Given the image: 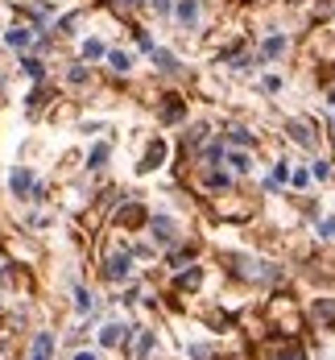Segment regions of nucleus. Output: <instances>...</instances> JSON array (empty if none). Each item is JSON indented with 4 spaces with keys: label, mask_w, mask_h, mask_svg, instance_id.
<instances>
[{
    "label": "nucleus",
    "mask_w": 335,
    "mask_h": 360,
    "mask_svg": "<svg viewBox=\"0 0 335 360\" xmlns=\"http://www.w3.org/2000/svg\"><path fill=\"white\" fill-rule=\"evenodd\" d=\"M29 186H34V179H29V170H17V174H13V191H17V195H25Z\"/></svg>",
    "instance_id": "nucleus-7"
},
{
    "label": "nucleus",
    "mask_w": 335,
    "mask_h": 360,
    "mask_svg": "<svg viewBox=\"0 0 335 360\" xmlns=\"http://www.w3.org/2000/svg\"><path fill=\"white\" fill-rule=\"evenodd\" d=\"M290 137H294L298 145H306V149H310V145H315V137H310V129H306V124H302V120H290Z\"/></svg>",
    "instance_id": "nucleus-6"
},
{
    "label": "nucleus",
    "mask_w": 335,
    "mask_h": 360,
    "mask_svg": "<svg viewBox=\"0 0 335 360\" xmlns=\"http://www.w3.org/2000/svg\"><path fill=\"white\" fill-rule=\"evenodd\" d=\"M104 274H108L112 282L129 278V257H124V252H116V257H108V269H104Z\"/></svg>",
    "instance_id": "nucleus-1"
},
{
    "label": "nucleus",
    "mask_w": 335,
    "mask_h": 360,
    "mask_svg": "<svg viewBox=\"0 0 335 360\" xmlns=\"http://www.w3.org/2000/svg\"><path fill=\"white\" fill-rule=\"evenodd\" d=\"M240 274H244V278H257V282H265V278H269V269H261L257 261H253V265H244Z\"/></svg>",
    "instance_id": "nucleus-10"
},
{
    "label": "nucleus",
    "mask_w": 335,
    "mask_h": 360,
    "mask_svg": "<svg viewBox=\"0 0 335 360\" xmlns=\"http://www.w3.org/2000/svg\"><path fill=\"white\" fill-rule=\"evenodd\" d=\"M74 298H79V311H91V294H87V290H79Z\"/></svg>",
    "instance_id": "nucleus-22"
},
{
    "label": "nucleus",
    "mask_w": 335,
    "mask_h": 360,
    "mask_svg": "<svg viewBox=\"0 0 335 360\" xmlns=\"http://www.w3.org/2000/svg\"><path fill=\"white\" fill-rule=\"evenodd\" d=\"M104 158H108V145H96V149H91V166H100Z\"/></svg>",
    "instance_id": "nucleus-17"
},
{
    "label": "nucleus",
    "mask_w": 335,
    "mask_h": 360,
    "mask_svg": "<svg viewBox=\"0 0 335 360\" xmlns=\"http://www.w3.org/2000/svg\"><path fill=\"white\" fill-rule=\"evenodd\" d=\"M232 166H236V170L244 174V170H249V158H244V153H232Z\"/></svg>",
    "instance_id": "nucleus-21"
},
{
    "label": "nucleus",
    "mask_w": 335,
    "mask_h": 360,
    "mask_svg": "<svg viewBox=\"0 0 335 360\" xmlns=\"http://www.w3.org/2000/svg\"><path fill=\"white\" fill-rule=\"evenodd\" d=\"M162 158H166V145L157 141V145H153V149H149V158H145V170H153V166H157Z\"/></svg>",
    "instance_id": "nucleus-8"
},
{
    "label": "nucleus",
    "mask_w": 335,
    "mask_h": 360,
    "mask_svg": "<svg viewBox=\"0 0 335 360\" xmlns=\"http://www.w3.org/2000/svg\"><path fill=\"white\" fill-rule=\"evenodd\" d=\"M149 4H153L157 13H166V8H170V0H149Z\"/></svg>",
    "instance_id": "nucleus-24"
},
{
    "label": "nucleus",
    "mask_w": 335,
    "mask_h": 360,
    "mask_svg": "<svg viewBox=\"0 0 335 360\" xmlns=\"http://www.w3.org/2000/svg\"><path fill=\"white\" fill-rule=\"evenodd\" d=\"M120 224H124V228H137V224H145V212H141L137 203H129V207L120 212Z\"/></svg>",
    "instance_id": "nucleus-5"
},
{
    "label": "nucleus",
    "mask_w": 335,
    "mask_h": 360,
    "mask_svg": "<svg viewBox=\"0 0 335 360\" xmlns=\"http://www.w3.org/2000/svg\"><path fill=\"white\" fill-rule=\"evenodd\" d=\"M50 352H54V335H50V331H41V335L34 340V356H29V360H50Z\"/></svg>",
    "instance_id": "nucleus-3"
},
{
    "label": "nucleus",
    "mask_w": 335,
    "mask_h": 360,
    "mask_svg": "<svg viewBox=\"0 0 335 360\" xmlns=\"http://www.w3.org/2000/svg\"><path fill=\"white\" fill-rule=\"evenodd\" d=\"M153 228H157V240H170V219H166V216L153 219Z\"/></svg>",
    "instance_id": "nucleus-13"
},
{
    "label": "nucleus",
    "mask_w": 335,
    "mask_h": 360,
    "mask_svg": "<svg viewBox=\"0 0 335 360\" xmlns=\"http://www.w3.org/2000/svg\"><path fill=\"white\" fill-rule=\"evenodd\" d=\"M153 58H157V63H162V67H166V71H174V58H170V54H166V50H153Z\"/></svg>",
    "instance_id": "nucleus-16"
},
{
    "label": "nucleus",
    "mask_w": 335,
    "mask_h": 360,
    "mask_svg": "<svg viewBox=\"0 0 335 360\" xmlns=\"http://www.w3.org/2000/svg\"><path fill=\"white\" fill-rule=\"evenodd\" d=\"M315 319L319 323H335V298H319L315 302Z\"/></svg>",
    "instance_id": "nucleus-4"
},
{
    "label": "nucleus",
    "mask_w": 335,
    "mask_h": 360,
    "mask_svg": "<svg viewBox=\"0 0 335 360\" xmlns=\"http://www.w3.org/2000/svg\"><path fill=\"white\" fill-rule=\"evenodd\" d=\"M178 17H183V21H195V17H199V8H195V0H183V4H178Z\"/></svg>",
    "instance_id": "nucleus-11"
},
{
    "label": "nucleus",
    "mask_w": 335,
    "mask_h": 360,
    "mask_svg": "<svg viewBox=\"0 0 335 360\" xmlns=\"http://www.w3.org/2000/svg\"><path fill=\"white\" fill-rule=\"evenodd\" d=\"M306 179H310V170H290V182L294 186H306Z\"/></svg>",
    "instance_id": "nucleus-19"
},
{
    "label": "nucleus",
    "mask_w": 335,
    "mask_h": 360,
    "mask_svg": "<svg viewBox=\"0 0 335 360\" xmlns=\"http://www.w3.org/2000/svg\"><path fill=\"white\" fill-rule=\"evenodd\" d=\"M74 360H96V356H91V352H79V356H74Z\"/></svg>",
    "instance_id": "nucleus-25"
},
{
    "label": "nucleus",
    "mask_w": 335,
    "mask_h": 360,
    "mask_svg": "<svg viewBox=\"0 0 335 360\" xmlns=\"http://www.w3.org/2000/svg\"><path fill=\"white\" fill-rule=\"evenodd\" d=\"M249 137H253L249 129H232V141H236V145H249Z\"/></svg>",
    "instance_id": "nucleus-20"
},
{
    "label": "nucleus",
    "mask_w": 335,
    "mask_h": 360,
    "mask_svg": "<svg viewBox=\"0 0 335 360\" xmlns=\"http://www.w3.org/2000/svg\"><path fill=\"white\" fill-rule=\"evenodd\" d=\"M319 236H327V240H335V219H327V224L319 228Z\"/></svg>",
    "instance_id": "nucleus-23"
},
{
    "label": "nucleus",
    "mask_w": 335,
    "mask_h": 360,
    "mask_svg": "<svg viewBox=\"0 0 335 360\" xmlns=\"http://www.w3.org/2000/svg\"><path fill=\"white\" fill-rule=\"evenodd\" d=\"M124 335H129V327H120V323H108L104 331H100V344H104V348H116V344H120Z\"/></svg>",
    "instance_id": "nucleus-2"
},
{
    "label": "nucleus",
    "mask_w": 335,
    "mask_h": 360,
    "mask_svg": "<svg viewBox=\"0 0 335 360\" xmlns=\"http://www.w3.org/2000/svg\"><path fill=\"white\" fill-rule=\"evenodd\" d=\"M112 58V67H116V71H129V54H108Z\"/></svg>",
    "instance_id": "nucleus-18"
},
{
    "label": "nucleus",
    "mask_w": 335,
    "mask_h": 360,
    "mask_svg": "<svg viewBox=\"0 0 335 360\" xmlns=\"http://www.w3.org/2000/svg\"><path fill=\"white\" fill-rule=\"evenodd\" d=\"M310 174H315L319 182H323L327 174H331V166H327V162H315V166H310Z\"/></svg>",
    "instance_id": "nucleus-14"
},
{
    "label": "nucleus",
    "mask_w": 335,
    "mask_h": 360,
    "mask_svg": "<svg viewBox=\"0 0 335 360\" xmlns=\"http://www.w3.org/2000/svg\"><path fill=\"white\" fill-rule=\"evenodd\" d=\"M290 179V162H277V170H273V182H286Z\"/></svg>",
    "instance_id": "nucleus-15"
},
{
    "label": "nucleus",
    "mask_w": 335,
    "mask_h": 360,
    "mask_svg": "<svg viewBox=\"0 0 335 360\" xmlns=\"http://www.w3.org/2000/svg\"><path fill=\"white\" fill-rule=\"evenodd\" d=\"M294 4H298V0H294Z\"/></svg>",
    "instance_id": "nucleus-26"
},
{
    "label": "nucleus",
    "mask_w": 335,
    "mask_h": 360,
    "mask_svg": "<svg viewBox=\"0 0 335 360\" xmlns=\"http://www.w3.org/2000/svg\"><path fill=\"white\" fill-rule=\"evenodd\" d=\"M282 50H286V41H282V37H269V41H265V58H277Z\"/></svg>",
    "instance_id": "nucleus-9"
},
{
    "label": "nucleus",
    "mask_w": 335,
    "mask_h": 360,
    "mask_svg": "<svg viewBox=\"0 0 335 360\" xmlns=\"http://www.w3.org/2000/svg\"><path fill=\"white\" fill-rule=\"evenodd\" d=\"M8 46H29V30H8Z\"/></svg>",
    "instance_id": "nucleus-12"
}]
</instances>
